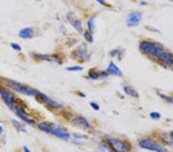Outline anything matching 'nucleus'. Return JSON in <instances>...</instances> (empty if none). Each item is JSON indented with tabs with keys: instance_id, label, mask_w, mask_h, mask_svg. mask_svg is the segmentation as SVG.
I'll return each mask as SVG.
<instances>
[{
	"instance_id": "412c9836",
	"label": "nucleus",
	"mask_w": 173,
	"mask_h": 152,
	"mask_svg": "<svg viewBox=\"0 0 173 152\" xmlns=\"http://www.w3.org/2000/svg\"><path fill=\"white\" fill-rule=\"evenodd\" d=\"M12 121H13V123L14 124V126L17 128L18 131H22V132H25V129L24 128L23 125H22L21 123H19L18 121L15 120H12Z\"/></svg>"
},
{
	"instance_id": "b1692460",
	"label": "nucleus",
	"mask_w": 173,
	"mask_h": 152,
	"mask_svg": "<svg viewBox=\"0 0 173 152\" xmlns=\"http://www.w3.org/2000/svg\"><path fill=\"white\" fill-rule=\"evenodd\" d=\"M66 69L69 71H82V69H83V68L81 66L75 65V66L68 67V68H66Z\"/></svg>"
},
{
	"instance_id": "f704fd0d",
	"label": "nucleus",
	"mask_w": 173,
	"mask_h": 152,
	"mask_svg": "<svg viewBox=\"0 0 173 152\" xmlns=\"http://www.w3.org/2000/svg\"><path fill=\"white\" fill-rule=\"evenodd\" d=\"M170 1H173V0H170Z\"/></svg>"
},
{
	"instance_id": "f3484780",
	"label": "nucleus",
	"mask_w": 173,
	"mask_h": 152,
	"mask_svg": "<svg viewBox=\"0 0 173 152\" xmlns=\"http://www.w3.org/2000/svg\"><path fill=\"white\" fill-rule=\"evenodd\" d=\"M107 72L109 74H111L112 75L116 76H122V73L121 70L119 69V68L115 64L114 62H110V64L109 65V67L107 69Z\"/></svg>"
},
{
	"instance_id": "9d476101",
	"label": "nucleus",
	"mask_w": 173,
	"mask_h": 152,
	"mask_svg": "<svg viewBox=\"0 0 173 152\" xmlns=\"http://www.w3.org/2000/svg\"><path fill=\"white\" fill-rule=\"evenodd\" d=\"M34 58L38 60H43V61H50V62H55L58 64H61V59L60 58L55 55H45V54H39V53H34L33 54Z\"/></svg>"
},
{
	"instance_id": "6ab92c4d",
	"label": "nucleus",
	"mask_w": 173,
	"mask_h": 152,
	"mask_svg": "<svg viewBox=\"0 0 173 152\" xmlns=\"http://www.w3.org/2000/svg\"><path fill=\"white\" fill-rule=\"evenodd\" d=\"M52 124L49 122H41L38 125V128L42 131H44L45 133L50 134L52 130Z\"/></svg>"
},
{
	"instance_id": "f8f14e48",
	"label": "nucleus",
	"mask_w": 173,
	"mask_h": 152,
	"mask_svg": "<svg viewBox=\"0 0 173 152\" xmlns=\"http://www.w3.org/2000/svg\"><path fill=\"white\" fill-rule=\"evenodd\" d=\"M72 124L76 127L83 128V129H88V128H91L90 123L88 121V120H86V118H85L82 116H77V117L72 118Z\"/></svg>"
},
{
	"instance_id": "f03ea898",
	"label": "nucleus",
	"mask_w": 173,
	"mask_h": 152,
	"mask_svg": "<svg viewBox=\"0 0 173 152\" xmlns=\"http://www.w3.org/2000/svg\"><path fill=\"white\" fill-rule=\"evenodd\" d=\"M7 84L13 90L15 91L18 93L24 95L36 96L37 97L40 93L39 91L36 89L31 88L27 85L22 84L21 82H18V81H13V80H7Z\"/></svg>"
},
{
	"instance_id": "6e6552de",
	"label": "nucleus",
	"mask_w": 173,
	"mask_h": 152,
	"mask_svg": "<svg viewBox=\"0 0 173 152\" xmlns=\"http://www.w3.org/2000/svg\"><path fill=\"white\" fill-rule=\"evenodd\" d=\"M67 19L69 20V23L72 25V27L74 28L77 32H79V33H82V31H83V26H82V23L81 22V20L78 19L75 15L72 14V13L68 14Z\"/></svg>"
},
{
	"instance_id": "ddd939ff",
	"label": "nucleus",
	"mask_w": 173,
	"mask_h": 152,
	"mask_svg": "<svg viewBox=\"0 0 173 152\" xmlns=\"http://www.w3.org/2000/svg\"><path fill=\"white\" fill-rule=\"evenodd\" d=\"M157 59L161 63L166 65V66H172L173 65V55L169 52L165 51Z\"/></svg>"
},
{
	"instance_id": "1a4fd4ad",
	"label": "nucleus",
	"mask_w": 173,
	"mask_h": 152,
	"mask_svg": "<svg viewBox=\"0 0 173 152\" xmlns=\"http://www.w3.org/2000/svg\"><path fill=\"white\" fill-rule=\"evenodd\" d=\"M50 134L59 137L62 140H69V133L66 132L65 131L63 130L61 127H59V125H52V130H51Z\"/></svg>"
},
{
	"instance_id": "393cba45",
	"label": "nucleus",
	"mask_w": 173,
	"mask_h": 152,
	"mask_svg": "<svg viewBox=\"0 0 173 152\" xmlns=\"http://www.w3.org/2000/svg\"><path fill=\"white\" fill-rule=\"evenodd\" d=\"M149 116H150V118H152V119H155V120H158L161 118L160 114L157 112V111H152V112L149 114Z\"/></svg>"
},
{
	"instance_id": "72a5a7b5",
	"label": "nucleus",
	"mask_w": 173,
	"mask_h": 152,
	"mask_svg": "<svg viewBox=\"0 0 173 152\" xmlns=\"http://www.w3.org/2000/svg\"><path fill=\"white\" fill-rule=\"evenodd\" d=\"M3 128L2 127V126H0V135L3 133Z\"/></svg>"
},
{
	"instance_id": "c85d7f7f",
	"label": "nucleus",
	"mask_w": 173,
	"mask_h": 152,
	"mask_svg": "<svg viewBox=\"0 0 173 152\" xmlns=\"http://www.w3.org/2000/svg\"><path fill=\"white\" fill-rule=\"evenodd\" d=\"M90 106H91L92 108H93L95 111H99V105H97V104L95 103V102H91V103H90Z\"/></svg>"
},
{
	"instance_id": "4468645a",
	"label": "nucleus",
	"mask_w": 173,
	"mask_h": 152,
	"mask_svg": "<svg viewBox=\"0 0 173 152\" xmlns=\"http://www.w3.org/2000/svg\"><path fill=\"white\" fill-rule=\"evenodd\" d=\"M74 55L76 59H86L88 56V52H87V47L85 44H82L79 45L74 51Z\"/></svg>"
},
{
	"instance_id": "c9c22d12",
	"label": "nucleus",
	"mask_w": 173,
	"mask_h": 152,
	"mask_svg": "<svg viewBox=\"0 0 173 152\" xmlns=\"http://www.w3.org/2000/svg\"><path fill=\"white\" fill-rule=\"evenodd\" d=\"M37 1H40V0H37Z\"/></svg>"
},
{
	"instance_id": "5701e85b",
	"label": "nucleus",
	"mask_w": 173,
	"mask_h": 152,
	"mask_svg": "<svg viewBox=\"0 0 173 152\" xmlns=\"http://www.w3.org/2000/svg\"><path fill=\"white\" fill-rule=\"evenodd\" d=\"M159 96H160L161 98H162L164 101H166L167 102L170 104H173V98L172 97H170V96L166 95H164V94H159Z\"/></svg>"
},
{
	"instance_id": "2eb2a0df",
	"label": "nucleus",
	"mask_w": 173,
	"mask_h": 152,
	"mask_svg": "<svg viewBox=\"0 0 173 152\" xmlns=\"http://www.w3.org/2000/svg\"><path fill=\"white\" fill-rule=\"evenodd\" d=\"M19 36L22 39H29L34 36V32L32 28L22 29L19 32Z\"/></svg>"
},
{
	"instance_id": "39448f33",
	"label": "nucleus",
	"mask_w": 173,
	"mask_h": 152,
	"mask_svg": "<svg viewBox=\"0 0 173 152\" xmlns=\"http://www.w3.org/2000/svg\"><path fill=\"white\" fill-rule=\"evenodd\" d=\"M139 146L144 149L153 151L156 152H168V150H166L162 145H160L156 141L151 140V139H143L140 141Z\"/></svg>"
},
{
	"instance_id": "dca6fc26",
	"label": "nucleus",
	"mask_w": 173,
	"mask_h": 152,
	"mask_svg": "<svg viewBox=\"0 0 173 152\" xmlns=\"http://www.w3.org/2000/svg\"><path fill=\"white\" fill-rule=\"evenodd\" d=\"M108 72L106 71H98L95 69H91L88 73V76L89 79L92 80H96L100 77H106L108 75Z\"/></svg>"
},
{
	"instance_id": "a211bd4d",
	"label": "nucleus",
	"mask_w": 173,
	"mask_h": 152,
	"mask_svg": "<svg viewBox=\"0 0 173 152\" xmlns=\"http://www.w3.org/2000/svg\"><path fill=\"white\" fill-rule=\"evenodd\" d=\"M123 90L127 95L131 96L132 98H138V93L133 87L129 85H126L123 87Z\"/></svg>"
},
{
	"instance_id": "7c9ffc66",
	"label": "nucleus",
	"mask_w": 173,
	"mask_h": 152,
	"mask_svg": "<svg viewBox=\"0 0 173 152\" xmlns=\"http://www.w3.org/2000/svg\"><path fill=\"white\" fill-rule=\"evenodd\" d=\"M96 1L99 4H101V5H106V1H105V0H96Z\"/></svg>"
},
{
	"instance_id": "bb28decb",
	"label": "nucleus",
	"mask_w": 173,
	"mask_h": 152,
	"mask_svg": "<svg viewBox=\"0 0 173 152\" xmlns=\"http://www.w3.org/2000/svg\"><path fill=\"white\" fill-rule=\"evenodd\" d=\"M99 150L101 152H111V151L108 148V147L104 145H100L99 146Z\"/></svg>"
},
{
	"instance_id": "9b49d317",
	"label": "nucleus",
	"mask_w": 173,
	"mask_h": 152,
	"mask_svg": "<svg viewBox=\"0 0 173 152\" xmlns=\"http://www.w3.org/2000/svg\"><path fill=\"white\" fill-rule=\"evenodd\" d=\"M38 97L41 98L42 101H43V102H45L48 106H49L50 108H55V109H60V108H62V105L59 103L58 101L53 100L52 98L48 97L47 95H45L41 93V92L38 95Z\"/></svg>"
},
{
	"instance_id": "cd10ccee",
	"label": "nucleus",
	"mask_w": 173,
	"mask_h": 152,
	"mask_svg": "<svg viewBox=\"0 0 173 152\" xmlns=\"http://www.w3.org/2000/svg\"><path fill=\"white\" fill-rule=\"evenodd\" d=\"M119 53H121V52H119V51H118V50H113V51H112L111 52V55H112L113 57H121V54L119 55Z\"/></svg>"
},
{
	"instance_id": "a878e982",
	"label": "nucleus",
	"mask_w": 173,
	"mask_h": 152,
	"mask_svg": "<svg viewBox=\"0 0 173 152\" xmlns=\"http://www.w3.org/2000/svg\"><path fill=\"white\" fill-rule=\"evenodd\" d=\"M11 47H12V49H14L15 51H17V52H19V51L22 50L21 46L19 44H16V43H11Z\"/></svg>"
},
{
	"instance_id": "0eeeda50",
	"label": "nucleus",
	"mask_w": 173,
	"mask_h": 152,
	"mask_svg": "<svg viewBox=\"0 0 173 152\" xmlns=\"http://www.w3.org/2000/svg\"><path fill=\"white\" fill-rule=\"evenodd\" d=\"M142 19V14L140 12H134L128 15L126 19V25L129 27H134L138 25Z\"/></svg>"
},
{
	"instance_id": "f257e3e1",
	"label": "nucleus",
	"mask_w": 173,
	"mask_h": 152,
	"mask_svg": "<svg viewBox=\"0 0 173 152\" xmlns=\"http://www.w3.org/2000/svg\"><path fill=\"white\" fill-rule=\"evenodd\" d=\"M139 49L142 53L147 56L158 58L162 52H165L164 47L161 44L150 41H143L139 45Z\"/></svg>"
},
{
	"instance_id": "2f4dec72",
	"label": "nucleus",
	"mask_w": 173,
	"mask_h": 152,
	"mask_svg": "<svg viewBox=\"0 0 173 152\" xmlns=\"http://www.w3.org/2000/svg\"><path fill=\"white\" fill-rule=\"evenodd\" d=\"M23 150H24V152H31L29 149V147L25 146V147H23Z\"/></svg>"
},
{
	"instance_id": "7ed1b4c3",
	"label": "nucleus",
	"mask_w": 173,
	"mask_h": 152,
	"mask_svg": "<svg viewBox=\"0 0 173 152\" xmlns=\"http://www.w3.org/2000/svg\"><path fill=\"white\" fill-rule=\"evenodd\" d=\"M106 142L111 147V149L115 152H129V145L124 141L123 140L116 138L112 137H106Z\"/></svg>"
},
{
	"instance_id": "4be33fe9",
	"label": "nucleus",
	"mask_w": 173,
	"mask_h": 152,
	"mask_svg": "<svg viewBox=\"0 0 173 152\" xmlns=\"http://www.w3.org/2000/svg\"><path fill=\"white\" fill-rule=\"evenodd\" d=\"M83 35H84L85 39L86 40V42H88L89 43H92L93 42V37H92V35L91 32H89V31L85 32Z\"/></svg>"
},
{
	"instance_id": "20e7f679",
	"label": "nucleus",
	"mask_w": 173,
	"mask_h": 152,
	"mask_svg": "<svg viewBox=\"0 0 173 152\" xmlns=\"http://www.w3.org/2000/svg\"><path fill=\"white\" fill-rule=\"evenodd\" d=\"M0 97L3 99L4 103L13 110V107L16 104V100H15L14 94L10 91L9 89L3 86H0Z\"/></svg>"
},
{
	"instance_id": "c756f323",
	"label": "nucleus",
	"mask_w": 173,
	"mask_h": 152,
	"mask_svg": "<svg viewBox=\"0 0 173 152\" xmlns=\"http://www.w3.org/2000/svg\"><path fill=\"white\" fill-rule=\"evenodd\" d=\"M75 138H85V135H79V134H75Z\"/></svg>"
},
{
	"instance_id": "aec40b11",
	"label": "nucleus",
	"mask_w": 173,
	"mask_h": 152,
	"mask_svg": "<svg viewBox=\"0 0 173 152\" xmlns=\"http://www.w3.org/2000/svg\"><path fill=\"white\" fill-rule=\"evenodd\" d=\"M95 18L96 16H91L87 22L88 29H89V32L91 33H93L95 31Z\"/></svg>"
},
{
	"instance_id": "423d86ee",
	"label": "nucleus",
	"mask_w": 173,
	"mask_h": 152,
	"mask_svg": "<svg viewBox=\"0 0 173 152\" xmlns=\"http://www.w3.org/2000/svg\"><path fill=\"white\" fill-rule=\"evenodd\" d=\"M13 110L15 111V115L20 118L22 119L23 121H25L26 124H29V125H34L35 121L32 119H30L29 117H28L27 114L24 110V108H22L21 106L19 105H18L17 104H15V105L13 107Z\"/></svg>"
},
{
	"instance_id": "473e14b6",
	"label": "nucleus",
	"mask_w": 173,
	"mask_h": 152,
	"mask_svg": "<svg viewBox=\"0 0 173 152\" xmlns=\"http://www.w3.org/2000/svg\"><path fill=\"white\" fill-rule=\"evenodd\" d=\"M170 139H171V142H172V145H173V131L171 132L170 134Z\"/></svg>"
}]
</instances>
